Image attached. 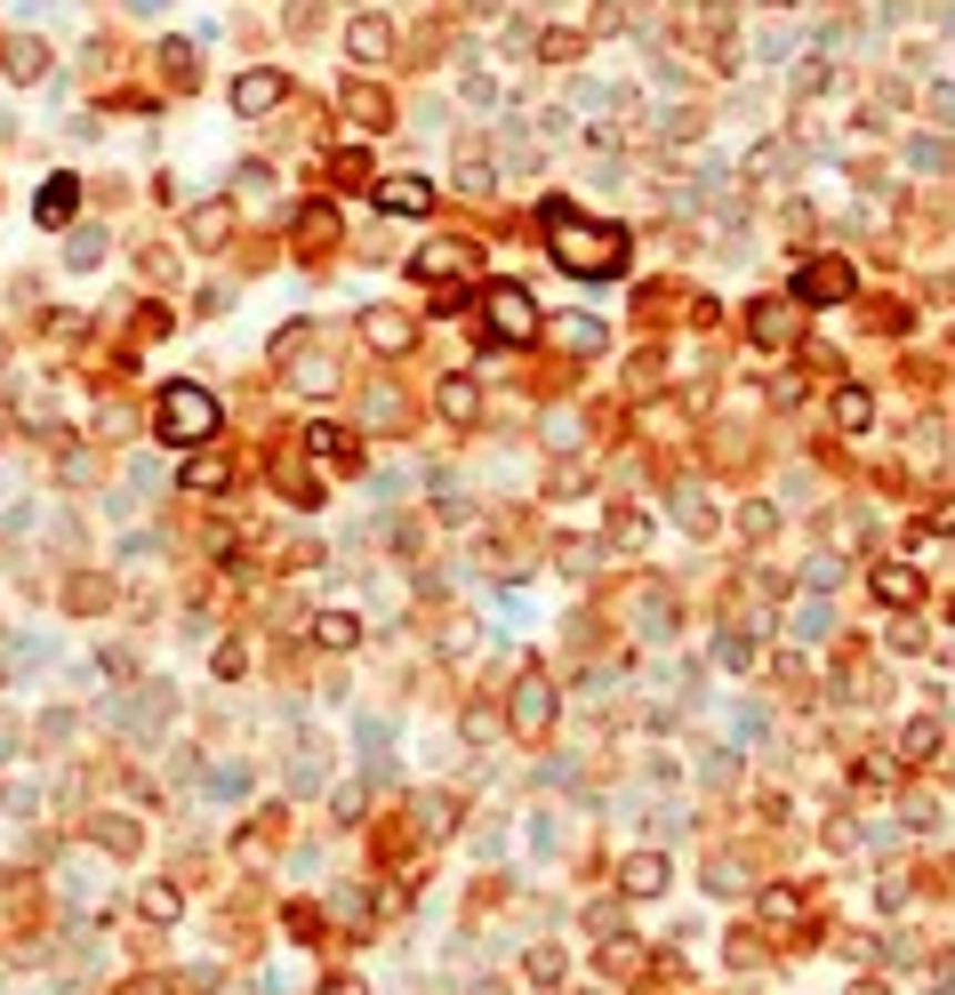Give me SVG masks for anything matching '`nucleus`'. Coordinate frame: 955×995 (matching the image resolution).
Here are the masks:
<instances>
[{
  "instance_id": "nucleus-1",
  "label": "nucleus",
  "mask_w": 955,
  "mask_h": 995,
  "mask_svg": "<svg viewBox=\"0 0 955 995\" xmlns=\"http://www.w3.org/2000/svg\"><path fill=\"white\" fill-rule=\"evenodd\" d=\"M538 225H546V250H555L562 273H578V282H610V273H627V233L619 225H595L578 217L562 193L538 201Z\"/></svg>"
},
{
  "instance_id": "nucleus-2",
  "label": "nucleus",
  "mask_w": 955,
  "mask_h": 995,
  "mask_svg": "<svg viewBox=\"0 0 955 995\" xmlns=\"http://www.w3.org/2000/svg\"><path fill=\"white\" fill-rule=\"evenodd\" d=\"M153 426H161V441H177V450H201V441L217 434V394L210 386H169L161 402H153Z\"/></svg>"
},
{
  "instance_id": "nucleus-3",
  "label": "nucleus",
  "mask_w": 955,
  "mask_h": 995,
  "mask_svg": "<svg viewBox=\"0 0 955 995\" xmlns=\"http://www.w3.org/2000/svg\"><path fill=\"white\" fill-rule=\"evenodd\" d=\"M482 329L498 337V346H530V337H538V305H530V290H522V282H498V290L482 297Z\"/></svg>"
},
{
  "instance_id": "nucleus-4",
  "label": "nucleus",
  "mask_w": 955,
  "mask_h": 995,
  "mask_svg": "<svg viewBox=\"0 0 955 995\" xmlns=\"http://www.w3.org/2000/svg\"><path fill=\"white\" fill-rule=\"evenodd\" d=\"M506 723H515V739H546V723H555V691H546V674H522V682H515Z\"/></svg>"
},
{
  "instance_id": "nucleus-5",
  "label": "nucleus",
  "mask_w": 955,
  "mask_h": 995,
  "mask_svg": "<svg viewBox=\"0 0 955 995\" xmlns=\"http://www.w3.org/2000/svg\"><path fill=\"white\" fill-rule=\"evenodd\" d=\"M851 290H860V273H851L843 257H819V265L795 273V297L803 305H851Z\"/></svg>"
},
{
  "instance_id": "nucleus-6",
  "label": "nucleus",
  "mask_w": 955,
  "mask_h": 995,
  "mask_svg": "<svg viewBox=\"0 0 955 995\" xmlns=\"http://www.w3.org/2000/svg\"><path fill=\"white\" fill-rule=\"evenodd\" d=\"M337 113H346L362 136H378V129L394 121V97H386L378 81H346V97H337Z\"/></svg>"
},
{
  "instance_id": "nucleus-7",
  "label": "nucleus",
  "mask_w": 955,
  "mask_h": 995,
  "mask_svg": "<svg viewBox=\"0 0 955 995\" xmlns=\"http://www.w3.org/2000/svg\"><path fill=\"white\" fill-rule=\"evenodd\" d=\"M346 57H354V64H386V57H394V17L362 9V17L346 24Z\"/></svg>"
},
{
  "instance_id": "nucleus-8",
  "label": "nucleus",
  "mask_w": 955,
  "mask_h": 995,
  "mask_svg": "<svg viewBox=\"0 0 955 995\" xmlns=\"http://www.w3.org/2000/svg\"><path fill=\"white\" fill-rule=\"evenodd\" d=\"M746 337H755V346H795V305L788 297H763V305H746Z\"/></svg>"
},
{
  "instance_id": "nucleus-9",
  "label": "nucleus",
  "mask_w": 955,
  "mask_h": 995,
  "mask_svg": "<svg viewBox=\"0 0 955 995\" xmlns=\"http://www.w3.org/2000/svg\"><path fill=\"white\" fill-rule=\"evenodd\" d=\"M282 97H289V81H282V73H242V81H233V113H242V121H265L273 105H282Z\"/></svg>"
},
{
  "instance_id": "nucleus-10",
  "label": "nucleus",
  "mask_w": 955,
  "mask_h": 995,
  "mask_svg": "<svg viewBox=\"0 0 955 995\" xmlns=\"http://www.w3.org/2000/svg\"><path fill=\"white\" fill-rule=\"evenodd\" d=\"M378 210H394V217H426V210H434V185H426V177H378Z\"/></svg>"
},
{
  "instance_id": "nucleus-11",
  "label": "nucleus",
  "mask_w": 955,
  "mask_h": 995,
  "mask_svg": "<svg viewBox=\"0 0 955 995\" xmlns=\"http://www.w3.org/2000/svg\"><path fill=\"white\" fill-rule=\"evenodd\" d=\"M225 233H233V201H201V210L185 217V242L193 250H225Z\"/></svg>"
},
{
  "instance_id": "nucleus-12",
  "label": "nucleus",
  "mask_w": 955,
  "mask_h": 995,
  "mask_svg": "<svg viewBox=\"0 0 955 995\" xmlns=\"http://www.w3.org/2000/svg\"><path fill=\"white\" fill-rule=\"evenodd\" d=\"M362 337H369L378 354H409V337H418V322H409V314H394V305H378V314L362 322Z\"/></svg>"
},
{
  "instance_id": "nucleus-13",
  "label": "nucleus",
  "mask_w": 955,
  "mask_h": 995,
  "mask_svg": "<svg viewBox=\"0 0 955 995\" xmlns=\"http://www.w3.org/2000/svg\"><path fill=\"white\" fill-rule=\"evenodd\" d=\"M73 210H81V177H49L41 201H32V217H41V225H73Z\"/></svg>"
},
{
  "instance_id": "nucleus-14",
  "label": "nucleus",
  "mask_w": 955,
  "mask_h": 995,
  "mask_svg": "<svg viewBox=\"0 0 955 995\" xmlns=\"http://www.w3.org/2000/svg\"><path fill=\"white\" fill-rule=\"evenodd\" d=\"M441 418H450V426H474V418H482V386H474V377H441Z\"/></svg>"
},
{
  "instance_id": "nucleus-15",
  "label": "nucleus",
  "mask_w": 955,
  "mask_h": 995,
  "mask_svg": "<svg viewBox=\"0 0 955 995\" xmlns=\"http://www.w3.org/2000/svg\"><path fill=\"white\" fill-rule=\"evenodd\" d=\"M0 73H9V81H41V73H49V41L17 32V41H9V57H0Z\"/></svg>"
},
{
  "instance_id": "nucleus-16",
  "label": "nucleus",
  "mask_w": 955,
  "mask_h": 995,
  "mask_svg": "<svg viewBox=\"0 0 955 995\" xmlns=\"http://www.w3.org/2000/svg\"><path fill=\"white\" fill-rule=\"evenodd\" d=\"M619 883L634 891V900H659V891H667V860H659V851H634V860L619 867Z\"/></svg>"
},
{
  "instance_id": "nucleus-17",
  "label": "nucleus",
  "mask_w": 955,
  "mask_h": 995,
  "mask_svg": "<svg viewBox=\"0 0 955 995\" xmlns=\"http://www.w3.org/2000/svg\"><path fill=\"white\" fill-rule=\"evenodd\" d=\"M835 426L843 434H867L875 426V394L867 386H835Z\"/></svg>"
},
{
  "instance_id": "nucleus-18",
  "label": "nucleus",
  "mask_w": 955,
  "mask_h": 995,
  "mask_svg": "<svg viewBox=\"0 0 955 995\" xmlns=\"http://www.w3.org/2000/svg\"><path fill=\"white\" fill-rule=\"evenodd\" d=\"M875 595H883V602H892V610H907L915 595H924V578H915L907 562H883V570H875Z\"/></svg>"
},
{
  "instance_id": "nucleus-19",
  "label": "nucleus",
  "mask_w": 955,
  "mask_h": 995,
  "mask_svg": "<svg viewBox=\"0 0 955 995\" xmlns=\"http://www.w3.org/2000/svg\"><path fill=\"white\" fill-rule=\"evenodd\" d=\"M273 483H282L297 506H322V490H314V474H305V458H297V450H282V458H273Z\"/></svg>"
},
{
  "instance_id": "nucleus-20",
  "label": "nucleus",
  "mask_w": 955,
  "mask_h": 995,
  "mask_svg": "<svg viewBox=\"0 0 955 995\" xmlns=\"http://www.w3.org/2000/svg\"><path fill=\"white\" fill-rule=\"evenodd\" d=\"M314 642H322V650H354V642H362V619H354V610H322V619H314Z\"/></svg>"
},
{
  "instance_id": "nucleus-21",
  "label": "nucleus",
  "mask_w": 955,
  "mask_h": 995,
  "mask_svg": "<svg viewBox=\"0 0 955 995\" xmlns=\"http://www.w3.org/2000/svg\"><path fill=\"white\" fill-rule=\"evenodd\" d=\"M900 754H907V763H932V754H939V714H915V723L900 731Z\"/></svg>"
},
{
  "instance_id": "nucleus-22",
  "label": "nucleus",
  "mask_w": 955,
  "mask_h": 995,
  "mask_svg": "<svg viewBox=\"0 0 955 995\" xmlns=\"http://www.w3.org/2000/svg\"><path fill=\"white\" fill-rule=\"evenodd\" d=\"M305 450H314V458H354V434L329 426V418H314V426H305Z\"/></svg>"
},
{
  "instance_id": "nucleus-23",
  "label": "nucleus",
  "mask_w": 955,
  "mask_h": 995,
  "mask_svg": "<svg viewBox=\"0 0 955 995\" xmlns=\"http://www.w3.org/2000/svg\"><path fill=\"white\" fill-rule=\"evenodd\" d=\"M297 233H305L314 250H329V242H337V210H329V201H305V210H297Z\"/></svg>"
},
{
  "instance_id": "nucleus-24",
  "label": "nucleus",
  "mask_w": 955,
  "mask_h": 995,
  "mask_svg": "<svg viewBox=\"0 0 955 995\" xmlns=\"http://www.w3.org/2000/svg\"><path fill=\"white\" fill-rule=\"evenodd\" d=\"M378 169H369V153H329V185H346V193H362Z\"/></svg>"
},
{
  "instance_id": "nucleus-25",
  "label": "nucleus",
  "mask_w": 955,
  "mask_h": 995,
  "mask_svg": "<svg viewBox=\"0 0 955 995\" xmlns=\"http://www.w3.org/2000/svg\"><path fill=\"white\" fill-rule=\"evenodd\" d=\"M225 483H233V466H225L217 450H201V458L185 466V490H225Z\"/></svg>"
},
{
  "instance_id": "nucleus-26",
  "label": "nucleus",
  "mask_w": 955,
  "mask_h": 995,
  "mask_svg": "<svg viewBox=\"0 0 955 995\" xmlns=\"http://www.w3.org/2000/svg\"><path fill=\"white\" fill-rule=\"evenodd\" d=\"M788 49H795V24H788V17L771 9V17L755 24V57H788Z\"/></svg>"
},
{
  "instance_id": "nucleus-27",
  "label": "nucleus",
  "mask_w": 955,
  "mask_h": 995,
  "mask_svg": "<svg viewBox=\"0 0 955 995\" xmlns=\"http://www.w3.org/2000/svg\"><path fill=\"white\" fill-rule=\"evenodd\" d=\"M161 81L169 89H193V41H161Z\"/></svg>"
},
{
  "instance_id": "nucleus-28",
  "label": "nucleus",
  "mask_w": 955,
  "mask_h": 995,
  "mask_svg": "<svg viewBox=\"0 0 955 995\" xmlns=\"http://www.w3.org/2000/svg\"><path fill=\"white\" fill-rule=\"evenodd\" d=\"M907 169H915V177H939V169H947V145H939V136H907Z\"/></svg>"
},
{
  "instance_id": "nucleus-29",
  "label": "nucleus",
  "mask_w": 955,
  "mask_h": 995,
  "mask_svg": "<svg viewBox=\"0 0 955 995\" xmlns=\"http://www.w3.org/2000/svg\"><path fill=\"white\" fill-rule=\"evenodd\" d=\"M642 538H651V522H642V514H627V506H610V546H627V555H634Z\"/></svg>"
},
{
  "instance_id": "nucleus-30",
  "label": "nucleus",
  "mask_w": 955,
  "mask_h": 995,
  "mask_svg": "<svg viewBox=\"0 0 955 995\" xmlns=\"http://www.w3.org/2000/svg\"><path fill=\"white\" fill-rule=\"evenodd\" d=\"M562 346H570V354H595V346H602V322L570 314V322H562Z\"/></svg>"
},
{
  "instance_id": "nucleus-31",
  "label": "nucleus",
  "mask_w": 955,
  "mask_h": 995,
  "mask_svg": "<svg viewBox=\"0 0 955 995\" xmlns=\"http://www.w3.org/2000/svg\"><path fill=\"white\" fill-rule=\"evenodd\" d=\"M667 619H674L667 587H642V634H667Z\"/></svg>"
},
{
  "instance_id": "nucleus-32",
  "label": "nucleus",
  "mask_w": 955,
  "mask_h": 995,
  "mask_svg": "<svg viewBox=\"0 0 955 995\" xmlns=\"http://www.w3.org/2000/svg\"><path fill=\"white\" fill-rule=\"evenodd\" d=\"M458 185H466V193H490V185H498V169H490L482 153H466V161H458Z\"/></svg>"
},
{
  "instance_id": "nucleus-33",
  "label": "nucleus",
  "mask_w": 955,
  "mask_h": 995,
  "mask_svg": "<svg viewBox=\"0 0 955 995\" xmlns=\"http://www.w3.org/2000/svg\"><path fill=\"white\" fill-rule=\"evenodd\" d=\"M827 627H835V619H827V602H795V634H803V642H819Z\"/></svg>"
},
{
  "instance_id": "nucleus-34",
  "label": "nucleus",
  "mask_w": 955,
  "mask_h": 995,
  "mask_svg": "<svg viewBox=\"0 0 955 995\" xmlns=\"http://www.w3.org/2000/svg\"><path fill=\"white\" fill-rule=\"evenodd\" d=\"M659 129H667V145H682V136H699V129H707V113H691V105H674V113H667Z\"/></svg>"
},
{
  "instance_id": "nucleus-35",
  "label": "nucleus",
  "mask_w": 955,
  "mask_h": 995,
  "mask_svg": "<svg viewBox=\"0 0 955 995\" xmlns=\"http://www.w3.org/2000/svg\"><path fill=\"white\" fill-rule=\"evenodd\" d=\"M714 659H723V667H755V634H723V642H714Z\"/></svg>"
},
{
  "instance_id": "nucleus-36",
  "label": "nucleus",
  "mask_w": 955,
  "mask_h": 995,
  "mask_svg": "<svg viewBox=\"0 0 955 995\" xmlns=\"http://www.w3.org/2000/svg\"><path fill=\"white\" fill-rule=\"evenodd\" d=\"M64 602H73V610H105V578H89V570H81V578H73V595H64Z\"/></svg>"
},
{
  "instance_id": "nucleus-37",
  "label": "nucleus",
  "mask_w": 955,
  "mask_h": 995,
  "mask_svg": "<svg viewBox=\"0 0 955 995\" xmlns=\"http://www.w3.org/2000/svg\"><path fill=\"white\" fill-rule=\"evenodd\" d=\"M763 915L771 923H803V900H795V891H763Z\"/></svg>"
},
{
  "instance_id": "nucleus-38",
  "label": "nucleus",
  "mask_w": 955,
  "mask_h": 995,
  "mask_svg": "<svg viewBox=\"0 0 955 995\" xmlns=\"http://www.w3.org/2000/svg\"><path fill=\"white\" fill-rule=\"evenodd\" d=\"M932 113H939V121H955V81H939V89H932Z\"/></svg>"
},
{
  "instance_id": "nucleus-39",
  "label": "nucleus",
  "mask_w": 955,
  "mask_h": 995,
  "mask_svg": "<svg viewBox=\"0 0 955 995\" xmlns=\"http://www.w3.org/2000/svg\"><path fill=\"white\" fill-rule=\"evenodd\" d=\"M129 9H161V0H129Z\"/></svg>"
},
{
  "instance_id": "nucleus-40",
  "label": "nucleus",
  "mask_w": 955,
  "mask_h": 995,
  "mask_svg": "<svg viewBox=\"0 0 955 995\" xmlns=\"http://www.w3.org/2000/svg\"><path fill=\"white\" fill-rule=\"evenodd\" d=\"M0 362H9V337H0Z\"/></svg>"
},
{
  "instance_id": "nucleus-41",
  "label": "nucleus",
  "mask_w": 955,
  "mask_h": 995,
  "mask_svg": "<svg viewBox=\"0 0 955 995\" xmlns=\"http://www.w3.org/2000/svg\"><path fill=\"white\" fill-rule=\"evenodd\" d=\"M0 426H9V409H0Z\"/></svg>"
}]
</instances>
